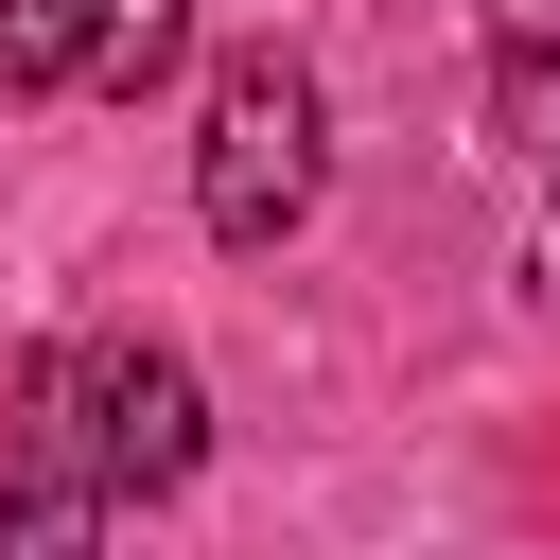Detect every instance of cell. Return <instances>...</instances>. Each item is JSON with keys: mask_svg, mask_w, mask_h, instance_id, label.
Masks as SVG:
<instances>
[{"mask_svg": "<svg viewBox=\"0 0 560 560\" xmlns=\"http://www.w3.org/2000/svg\"><path fill=\"white\" fill-rule=\"evenodd\" d=\"M122 490H105V420H88V350H52L18 385V438H0V560H105Z\"/></svg>", "mask_w": 560, "mask_h": 560, "instance_id": "cell-2", "label": "cell"}, {"mask_svg": "<svg viewBox=\"0 0 560 560\" xmlns=\"http://www.w3.org/2000/svg\"><path fill=\"white\" fill-rule=\"evenodd\" d=\"M525 280H542V298H560V192H542V228H525Z\"/></svg>", "mask_w": 560, "mask_h": 560, "instance_id": "cell-7", "label": "cell"}, {"mask_svg": "<svg viewBox=\"0 0 560 560\" xmlns=\"http://www.w3.org/2000/svg\"><path fill=\"white\" fill-rule=\"evenodd\" d=\"M175 52H192V0H88V70H70V88H122V105H140Z\"/></svg>", "mask_w": 560, "mask_h": 560, "instance_id": "cell-4", "label": "cell"}, {"mask_svg": "<svg viewBox=\"0 0 560 560\" xmlns=\"http://www.w3.org/2000/svg\"><path fill=\"white\" fill-rule=\"evenodd\" d=\"M88 70V0H0V88H70Z\"/></svg>", "mask_w": 560, "mask_h": 560, "instance_id": "cell-5", "label": "cell"}, {"mask_svg": "<svg viewBox=\"0 0 560 560\" xmlns=\"http://www.w3.org/2000/svg\"><path fill=\"white\" fill-rule=\"evenodd\" d=\"M88 420H105V490L122 508L192 490V455H210V402H192L175 350H88Z\"/></svg>", "mask_w": 560, "mask_h": 560, "instance_id": "cell-3", "label": "cell"}, {"mask_svg": "<svg viewBox=\"0 0 560 560\" xmlns=\"http://www.w3.org/2000/svg\"><path fill=\"white\" fill-rule=\"evenodd\" d=\"M490 35L508 52H560V0H490Z\"/></svg>", "mask_w": 560, "mask_h": 560, "instance_id": "cell-6", "label": "cell"}, {"mask_svg": "<svg viewBox=\"0 0 560 560\" xmlns=\"http://www.w3.org/2000/svg\"><path fill=\"white\" fill-rule=\"evenodd\" d=\"M315 192H332V105H315V70L262 35V52H228L210 70V140H192V210H210V245H298L315 228Z\"/></svg>", "mask_w": 560, "mask_h": 560, "instance_id": "cell-1", "label": "cell"}]
</instances>
